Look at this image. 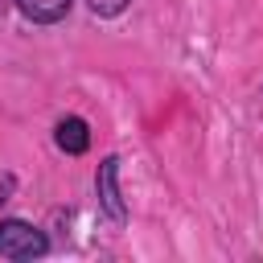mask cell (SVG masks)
I'll list each match as a JSON object with an SVG mask.
<instances>
[{
    "instance_id": "6da1fadb",
    "label": "cell",
    "mask_w": 263,
    "mask_h": 263,
    "mask_svg": "<svg viewBox=\"0 0 263 263\" xmlns=\"http://www.w3.org/2000/svg\"><path fill=\"white\" fill-rule=\"evenodd\" d=\"M49 251V238L21 218H4L0 222V255L4 259H41Z\"/></svg>"
},
{
    "instance_id": "7a4b0ae2",
    "label": "cell",
    "mask_w": 263,
    "mask_h": 263,
    "mask_svg": "<svg viewBox=\"0 0 263 263\" xmlns=\"http://www.w3.org/2000/svg\"><path fill=\"white\" fill-rule=\"evenodd\" d=\"M95 189H99V205L107 210V218H115V222H123V197H119V160L115 156H107L103 164H99V177H95Z\"/></svg>"
},
{
    "instance_id": "3957f363",
    "label": "cell",
    "mask_w": 263,
    "mask_h": 263,
    "mask_svg": "<svg viewBox=\"0 0 263 263\" xmlns=\"http://www.w3.org/2000/svg\"><path fill=\"white\" fill-rule=\"evenodd\" d=\"M53 140H58V148H62V152H70V156L86 152V144H90V136H86V123H82V119H74V115L58 123Z\"/></svg>"
},
{
    "instance_id": "277c9868",
    "label": "cell",
    "mask_w": 263,
    "mask_h": 263,
    "mask_svg": "<svg viewBox=\"0 0 263 263\" xmlns=\"http://www.w3.org/2000/svg\"><path fill=\"white\" fill-rule=\"evenodd\" d=\"M16 8L37 25H53L70 12V0H16Z\"/></svg>"
},
{
    "instance_id": "5b68a950",
    "label": "cell",
    "mask_w": 263,
    "mask_h": 263,
    "mask_svg": "<svg viewBox=\"0 0 263 263\" xmlns=\"http://www.w3.org/2000/svg\"><path fill=\"white\" fill-rule=\"evenodd\" d=\"M86 8H90L95 16H119V12L127 8V0H86Z\"/></svg>"
},
{
    "instance_id": "8992f818",
    "label": "cell",
    "mask_w": 263,
    "mask_h": 263,
    "mask_svg": "<svg viewBox=\"0 0 263 263\" xmlns=\"http://www.w3.org/2000/svg\"><path fill=\"white\" fill-rule=\"evenodd\" d=\"M0 12H4V0H0Z\"/></svg>"
}]
</instances>
